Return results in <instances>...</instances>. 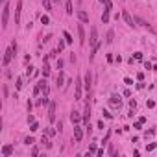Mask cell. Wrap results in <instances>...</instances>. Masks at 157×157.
<instances>
[{
	"label": "cell",
	"instance_id": "obj_27",
	"mask_svg": "<svg viewBox=\"0 0 157 157\" xmlns=\"http://www.w3.org/2000/svg\"><path fill=\"white\" fill-rule=\"evenodd\" d=\"M41 22H42V24H50V18L46 17V15H42L41 17Z\"/></svg>",
	"mask_w": 157,
	"mask_h": 157
},
{
	"label": "cell",
	"instance_id": "obj_12",
	"mask_svg": "<svg viewBox=\"0 0 157 157\" xmlns=\"http://www.w3.org/2000/svg\"><path fill=\"white\" fill-rule=\"evenodd\" d=\"M11 154H13V146H11V144H6V146L2 148V155H4V157H9Z\"/></svg>",
	"mask_w": 157,
	"mask_h": 157
},
{
	"label": "cell",
	"instance_id": "obj_14",
	"mask_svg": "<svg viewBox=\"0 0 157 157\" xmlns=\"http://www.w3.org/2000/svg\"><path fill=\"white\" fill-rule=\"evenodd\" d=\"M78 35H80V42L83 44V42H85V32H83V26L82 24L78 26Z\"/></svg>",
	"mask_w": 157,
	"mask_h": 157
},
{
	"label": "cell",
	"instance_id": "obj_21",
	"mask_svg": "<svg viewBox=\"0 0 157 157\" xmlns=\"http://www.w3.org/2000/svg\"><path fill=\"white\" fill-rule=\"evenodd\" d=\"M109 11H111V9H106V11H104V15H102V22H109Z\"/></svg>",
	"mask_w": 157,
	"mask_h": 157
},
{
	"label": "cell",
	"instance_id": "obj_6",
	"mask_svg": "<svg viewBox=\"0 0 157 157\" xmlns=\"http://www.w3.org/2000/svg\"><path fill=\"white\" fill-rule=\"evenodd\" d=\"M82 139H83V131H82V128L76 126L74 128V140L76 142H82Z\"/></svg>",
	"mask_w": 157,
	"mask_h": 157
},
{
	"label": "cell",
	"instance_id": "obj_7",
	"mask_svg": "<svg viewBox=\"0 0 157 157\" xmlns=\"http://www.w3.org/2000/svg\"><path fill=\"white\" fill-rule=\"evenodd\" d=\"M70 122H72V124H80V122H82V116H80L78 111H72V113H70Z\"/></svg>",
	"mask_w": 157,
	"mask_h": 157
},
{
	"label": "cell",
	"instance_id": "obj_32",
	"mask_svg": "<svg viewBox=\"0 0 157 157\" xmlns=\"http://www.w3.org/2000/svg\"><path fill=\"white\" fill-rule=\"evenodd\" d=\"M124 83H126V85H131L133 82H131V78H126V80H124Z\"/></svg>",
	"mask_w": 157,
	"mask_h": 157
},
{
	"label": "cell",
	"instance_id": "obj_13",
	"mask_svg": "<svg viewBox=\"0 0 157 157\" xmlns=\"http://www.w3.org/2000/svg\"><path fill=\"white\" fill-rule=\"evenodd\" d=\"M91 80H92V78H91V70H89V72L85 74V83H83L87 91H89V89H91Z\"/></svg>",
	"mask_w": 157,
	"mask_h": 157
},
{
	"label": "cell",
	"instance_id": "obj_31",
	"mask_svg": "<svg viewBox=\"0 0 157 157\" xmlns=\"http://www.w3.org/2000/svg\"><path fill=\"white\" fill-rule=\"evenodd\" d=\"M154 148H155V144H148V146H146V150H148V152H152Z\"/></svg>",
	"mask_w": 157,
	"mask_h": 157
},
{
	"label": "cell",
	"instance_id": "obj_33",
	"mask_svg": "<svg viewBox=\"0 0 157 157\" xmlns=\"http://www.w3.org/2000/svg\"><path fill=\"white\" fill-rule=\"evenodd\" d=\"M52 2H59V0H52Z\"/></svg>",
	"mask_w": 157,
	"mask_h": 157
},
{
	"label": "cell",
	"instance_id": "obj_1",
	"mask_svg": "<svg viewBox=\"0 0 157 157\" xmlns=\"http://www.w3.org/2000/svg\"><path fill=\"white\" fill-rule=\"evenodd\" d=\"M89 42H91V50H92L91 59H94V54H96V50H98V46H100V39H98V30H96V26L91 28V39H89Z\"/></svg>",
	"mask_w": 157,
	"mask_h": 157
},
{
	"label": "cell",
	"instance_id": "obj_10",
	"mask_svg": "<svg viewBox=\"0 0 157 157\" xmlns=\"http://www.w3.org/2000/svg\"><path fill=\"white\" fill-rule=\"evenodd\" d=\"M122 18H124V20H126V24L128 26H135V24H133V18H131V15H130V13H128V11H124V13H122Z\"/></svg>",
	"mask_w": 157,
	"mask_h": 157
},
{
	"label": "cell",
	"instance_id": "obj_30",
	"mask_svg": "<svg viewBox=\"0 0 157 157\" xmlns=\"http://www.w3.org/2000/svg\"><path fill=\"white\" fill-rule=\"evenodd\" d=\"M65 42H66V41H59V44H58V48H59V50H63V48H65Z\"/></svg>",
	"mask_w": 157,
	"mask_h": 157
},
{
	"label": "cell",
	"instance_id": "obj_23",
	"mask_svg": "<svg viewBox=\"0 0 157 157\" xmlns=\"http://www.w3.org/2000/svg\"><path fill=\"white\" fill-rule=\"evenodd\" d=\"M111 104L113 106H120V98L118 96H111Z\"/></svg>",
	"mask_w": 157,
	"mask_h": 157
},
{
	"label": "cell",
	"instance_id": "obj_2",
	"mask_svg": "<svg viewBox=\"0 0 157 157\" xmlns=\"http://www.w3.org/2000/svg\"><path fill=\"white\" fill-rule=\"evenodd\" d=\"M8 20H9V4H4L2 9V28H8Z\"/></svg>",
	"mask_w": 157,
	"mask_h": 157
},
{
	"label": "cell",
	"instance_id": "obj_22",
	"mask_svg": "<svg viewBox=\"0 0 157 157\" xmlns=\"http://www.w3.org/2000/svg\"><path fill=\"white\" fill-rule=\"evenodd\" d=\"M41 142H42V144H44V146H46V148H52V142H48V139H46V137H44V135H42V139H41Z\"/></svg>",
	"mask_w": 157,
	"mask_h": 157
},
{
	"label": "cell",
	"instance_id": "obj_11",
	"mask_svg": "<svg viewBox=\"0 0 157 157\" xmlns=\"http://www.w3.org/2000/svg\"><path fill=\"white\" fill-rule=\"evenodd\" d=\"M89 118H91V106H85V113H83V122L85 124H89Z\"/></svg>",
	"mask_w": 157,
	"mask_h": 157
},
{
	"label": "cell",
	"instance_id": "obj_18",
	"mask_svg": "<svg viewBox=\"0 0 157 157\" xmlns=\"http://www.w3.org/2000/svg\"><path fill=\"white\" fill-rule=\"evenodd\" d=\"M42 6H44V9L52 11V0H42Z\"/></svg>",
	"mask_w": 157,
	"mask_h": 157
},
{
	"label": "cell",
	"instance_id": "obj_15",
	"mask_svg": "<svg viewBox=\"0 0 157 157\" xmlns=\"http://www.w3.org/2000/svg\"><path fill=\"white\" fill-rule=\"evenodd\" d=\"M135 20H137V22H139V24H140L142 28H148V30H152V32H154V28H152V26H150V24H148V22H146V20H142V18H140V17H137V18H135Z\"/></svg>",
	"mask_w": 157,
	"mask_h": 157
},
{
	"label": "cell",
	"instance_id": "obj_28",
	"mask_svg": "<svg viewBox=\"0 0 157 157\" xmlns=\"http://www.w3.org/2000/svg\"><path fill=\"white\" fill-rule=\"evenodd\" d=\"M30 130H32V131H37V130H39V124H37V122H32V128H30Z\"/></svg>",
	"mask_w": 157,
	"mask_h": 157
},
{
	"label": "cell",
	"instance_id": "obj_3",
	"mask_svg": "<svg viewBox=\"0 0 157 157\" xmlns=\"http://www.w3.org/2000/svg\"><path fill=\"white\" fill-rule=\"evenodd\" d=\"M13 52H15V48H13V46H9V48L6 50V54H4V66H8L9 65V61H11V58H13Z\"/></svg>",
	"mask_w": 157,
	"mask_h": 157
},
{
	"label": "cell",
	"instance_id": "obj_17",
	"mask_svg": "<svg viewBox=\"0 0 157 157\" xmlns=\"http://www.w3.org/2000/svg\"><path fill=\"white\" fill-rule=\"evenodd\" d=\"M113 37H115V33H113V30H109V32H107V37H106V42H107V44H111V42H113Z\"/></svg>",
	"mask_w": 157,
	"mask_h": 157
},
{
	"label": "cell",
	"instance_id": "obj_20",
	"mask_svg": "<svg viewBox=\"0 0 157 157\" xmlns=\"http://www.w3.org/2000/svg\"><path fill=\"white\" fill-rule=\"evenodd\" d=\"M66 13H68V15H72V13H74V9H72V2H70V0H66Z\"/></svg>",
	"mask_w": 157,
	"mask_h": 157
},
{
	"label": "cell",
	"instance_id": "obj_16",
	"mask_svg": "<svg viewBox=\"0 0 157 157\" xmlns=\"http://www.w3.org/2000/svg\"><path fill=\"white\" fill-rule=\"evenodd\" d=\"M42 76H44V78H48V76H50V66H48L46 61H44V66H42Z\"/></svg>",
	"mask_w": 157,
	"mask_h": 157
},
{
	"label": "cell",
	"instance_id": "obj_29",
	"mask_svg": "<svg viewBox=\"0 0 157 157\" xmlns=\"http://www.w3.org/2000/svg\"><path fill=\"white\" fill-rule=\"evenodd\" d=\"M94 152H98V150H96V146L91 144V146H89V154H94Z\"/></svg>",
	"mask_w": 157,
	"mask_h": 157
},
{
	"label": "cell",
	"instance_id": "obj_24",
	"mask_svg": "<svg viewBox=\"0 0 157 157\" xmlns=\"http://www.w3.org/2000/svg\"><path fill=\"white\" fill-rule=\"evenodd\" d=\"M102 4H106V9H113V4H111V0H100Z\"/></svg>",
	"mask_w": 157,
	"mask_h": 157
},
{
	"label": "cell",
	"instance_id": "obj_19",
	"mask_svg": "<svg viewBox=\"0 0 157 157\" xmlns=\"http://www.w3.org/2000/svg\"><path fill=\"white\" fill-rule=\"evenodd\" d=\"M63 37H65V41H66V42H68V44H70V42H72V41H74V39H72V35H70V33H68V32H63Z\"/></svg>",
	"mask_w": 157,
	"mask_h": 157
},
{
	"label": "cell",
	"instance_id": "obj_5",
	"mask_svg": "<svg viewBox=\"0 0 157 157\" xmlns=\"http://www.w3.org/2000/svg\"><path fill=\"white\" fill-rule=\"evenodd\" d=\"M48 118L50 122L56 120V102H50V109H48Z\"/></svg>",
	"mask_w": 157,
	"mask_h": 157
},
{
	"label": "cell",
	"instance_id": "obj_26",
	"mask_svg": "<svg viewBox=\"0 0 157 157\" xmlns=\"http://www.w3.org/2000/svg\"><path fill=\"white\" fill-rule=\"evenodd\" d=\"M24 142H26L28 146H30V144H33V142H35V139H33V137H26V139H24Z\"/></svg>",
	"mask_w": 157,
	"mask_h": 157
},
{
	"label": "cell",
	"instance_id": "obj_4",
	"mask_svg": "<svg viewBox=\"0 0 157 157\" xmlns=\"http://www.w3.org/2000/svg\"><path fill=\"white\" fill-rule=\"evenodd\" d=\"M20 11H22V0L17 2V9H15V24L20 22Z\"/></svg>",
	"mask_w": 157,
	"mask_h": 157
},
{
	"label": "cell",
	"instance_id": "obj_8",
	"mask_svg": "<svg viewBox=\"0 0 157 157\" xmlns=\"http://www.w3.org/2000/svg\"><path fill=\"white\" fill-rule=\"evenodd\" d=\"M82 98V80H76V100Z\"/></svg>",
	"mask_w": 157,
	"mask_h": 157
},
{
	"label": "cell",
	"instance_id": "obj_9",
	"mask_svg": "<svg viewBox=\"0 0 157 157\" xmlns=\"http://www.w3.org/2000/svg\"><path fill=\"white\" fill-rule=\"evenodd\" d=\"M76 15H78V18L82 22H89V15H87V11H83V9H80L78 13H76Z\"/></svg>",
	"mask_w": 157,
	"mask_h": 157
},
{
	"label": "cell",
	"instance_id": "obj_25",
	"mask_svg": "<svg viewBox=\"0 0 157 157\" xmlns=\"http://www.w3.org/2000/svg\"><path fill=\"white\" fill-rule=\"evenodd\" d=\"M63 72H59V76H58V82H56V83H58V87H61V85H63Z\"/></svg>",
	"mask_w": 157,
	"mask_h": 157
}]
</instances>
